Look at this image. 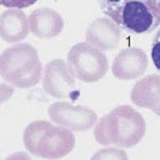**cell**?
Listing matches in <instances>:
<instances>
[{
	"mask_svg": "<svg viewBox=\"0 0 160 160\" xmlns=\"http://www.w3.org/2000/svg\"><path fill=\"white\" fill-rule=\"evenodd\" d=\"M146 129V121L139 111L129 105H120L96 122L93 134L100 145L132 148L140 143Z\"/></svg>",
	"mask_w": 160,
	"mask_h": 160,
	"instance_id": "6da1fadb",
	"label": "cell"
},
{
	"mask_svg": "<svg viewBox=\"0 0 160 160\" xmlns=\"http://www.w3.org/2000/svg\"><path fill=\"white\" fill-rule=\"evenodd\" d=\"M103 13L132 35L154 31L160 25V0H98Z\"/></svg>",
	"mask_w": 160,
	"mask_h": 160,
	"instance_id": "7a4b0ae2",
	"label": "cell"
},
{
	"mask_svg": "<svg viewBox=\"0 0 160 160\" xmlns=\"http://www.w3.org/2000/svg\"><path fill=\"white\" fill-rule=\"evenodd\" d=\"M0 75L10 85L19 88L36 86L42 78L38 53L29 43H19L0 54Z\"/></svg>",
	"mask_w": 160,
	"mask_h": 160,
	"instance_id": "3957f363",
	"label": "cell"
},
{
	"mask_svg": "<svg viewBox=\"0 0 160 160\" xmlns=\"http://www.w3.org/2000/svg\"><path fill=\"white\" fill-rule=\"evenodd\" d=\"M75 78L84 82H96L103 79L109 69V61L103 50L88 42H80L71 48L67 55Z\"/></svg>",
	"mask_w": 160,
	"mask_h": 160,
	"instance_id": "277c9868",
	"label": "cell"
},
{
	"mask_svg": "<svg viewBox=\"0 0 160 160\" xmlns=\"http://www.w3.org/2000/svg\"><path fill=\"white\" fill-rule=\"evenodd\" d=\"M48 115L55 124L72 132H86L94 127L98 120L92 109L82 105H72L67 102H56L48 109Z\"/></svg>",
	"mask_w": 160,
	"mask_h": 160,
	"instance_id": "5b68a950",
	"label": "cell"
},
{
	"mask_svg": "<svg viewBox=\"0 0 160 160\" xmlns=\"http://www.w3.org/2000/svg\"><path fill=\"white\" fill-rule=\"evenodd\" d=\"M75 136L71 129L52 124L42 134L33 155L43 159H60L73 151Z\"/></svg>",
	"mask_w": 160,
	"mask_h": 160,
	"instance_id": "8992f818",
	"label": "cell"
},
{
	"mask_svg": "<svg viewBox=\"0 0 160 160\" xmlns=\"http://www.w3.org/2000/svg\"><path fill=\"white\" fill-rule=\"evenodd\" d=\"M43 88L58 99L71 97L75 92V75L68 62L56 59L44 67Z\"/></svg>",
	"mask_w": 160,
	"mask_h": 160,
	"instance_id": "52a82bcc",
	"label": "cell"
},
{
	"mask_svg": "<svg viewBox=\"0 0 160 160\" xmlns=\"http://www.w3.org/2000/svg\"><path fill=\"white\" fill-rule=\"evenodd\" d=\"M148 68L147 54L140 48H124L115 58L112 74L121 80H133L142 77Z\"/></svg>",
	"mask_w": 160,
	"mask_h": 160,
	"instance_id": "ba28073f",
	"label": "cell"
},
{
	"mask_svg": "<svg viewBox=\"0 0 160 160\" xmlns=\"http://www.w3.org/2000/svg\"><path fill=\"white\" fill-rule=\"evenodd\" d=\"M121 38V29L108 17L93 20L86 30V42L100 50L116 49L120 46Z\"/></svg>",
	"mask_w": 160,
	"mask_h": 160,
	"instance_id": "9c48e42d",
	"label": "cell"
},
{
	"mask_svg": "<svg viewBox=\"0 0 160 160\" xmlns=\"http://www.w3.org/2000/svg\"><path fill=\"white\" fill-rule=\"evenodd\" d=\"M130 99L135 105L148 109L160 117V75L149 74L138 80L132 88Z\"/></svg>",
	"mask_w": 160,
	"mask_h": 160,
	"instance_id": "30bf717a",
	"label": "cell"
},
{
	"mask_svg": "<svg viewBox=\"0 0 160 160\" xmlns=\"http://www.w3.org/2000/svg\"><path fill=\"white\" fill-rule=\"evenodd\" d=\"M30 31L38 38L48 40L60 35L63 30V18L52 8H38L31 12L28 18Z\"/></svg>",
	"mask_w": 160,
	"mask_h": 160,
	"instance_id": "8fae6325",
	"label": "cell"
},
{
	"mask_svg": "<svg viewBox=\"0 0 160 160\" xmlns=\"http://www.w3.org/2000/svg\"><path fill=\"white\" fill-rule=\"evenodd\" d=\"M30 31L25 13L19 8H8L0 16V37L8 43L24 40Z\"/></svg>",
	"mask_w": 160,
	"mask_h": 160,
	"instance_id": "7c38bea8",
	"label": "cell"
},
{
	"mask_svg": "<svg viewBox=\"0 0 160 160\" xmlns=\"http://www.w3.org/2000/svg\"><path fill=\"white\" fill-rule=\"evenodd\" d=\"M50 126H52V123L48 121H35L25 128L23 141H24L25 148L31 154L35 153L37 142L42 136V134L44 133Z\"/></svg>",
	"mask_w": 160,
	"mask_h": 160,
	"instance_id": "4fadbf2b",
	"label": "cell"
},
{
	"mask_svg": "<svg viewBox=\"0 0 160 160\" xmlns=\"http://www.w3.org/2000/svg\"><path fill=\"white\" fill-rule=\"evenodd\" d=\"M92 159H118V160H126L128 159L127 153L121 148V147H108L104 149H100L97 153L93 154Z\"/></svg>",
	"mask_w": 160,
	"mask_h": 160,
	"instance_id": "5bb4252c",
	"label": "cell"
},
{
	"mask_svg": "<svg viewBox=\"0 0 160 160\" xmlns=\"http://www.w3.org/2000/svg\"><path fill=\"white\" fill-rule=\"evenodd\" d=\"M151 58L155 68L160 72V29L154 35L151 47Z\"/></svg>",
	"mask_w": 160,
	"mask_h": 160,
	"instance_id": "9a60e30c",
	"label": "cell"
},
{
	"mask_svg": "<svg viewBox=\"0 0 160 160\" xmlns=\"http://www.w3.org/2000/svg\"><path fill=\"white\" fill-rule=\"evenodd\" d=\"M38 0H0V5L8 8H25L36 4Z\"/></svg>",
	"mask_w": 160,
	"mask_h": 160,
	"instance_id": "2e32d148",
	"label": "cell"
},
{
	"mask_svg": "<svg viewBox=\"0 0 160 160\" xmlns=\"http://www.w3.org/2000/svg\"><path fill=\"white\" fill-rule=\"evenodd\" d=\"M13 94V86L7 84H0V105L8 100Z\"/></svg>",
	"mask_w": 160,
	"mask_h": 160,
	"instance_id": "e0dca14e",
	"label": "cell"
}]
</instances>
